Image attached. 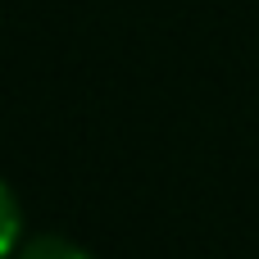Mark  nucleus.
<instances>
[{"label":"nucleus","mask_w":259,"mask_h":259,"mask_svg":"<svg viewBox=\"0 0 259 259\" xmlns=\"http://www.w3.org/2000/svg\"><path fill=\"white\" fill-rule=\"evenodd\" d=\"M18 259H87V250L73 246V241H64V237H36Z\"/></svg>","instance_id":"1"}]
</instances>
